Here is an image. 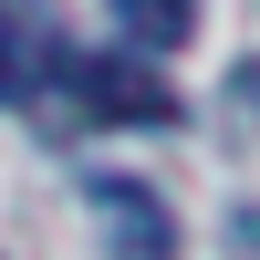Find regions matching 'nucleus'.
<instances>
[{
	"label": "nucleus",
	"mask_w": 260,
	"mask_h": 260,
	"mask_svg": "<svg viewBox=\"0 0 260 260\" xmlns=\"http://www.w3.org/2000/svg\"><path fill=\"white\" fill-rule=\"evenodd\" d=\"M94 219H104V240H115V260H167L177 240H167V208L146 198L136 177H94Z\"/></svg>",
	"instance_id": "obj_1"
},
{
	"label": "nucleus",
	"mask_w": 260,
	"mask_h": 260,
	"mask_svg": "<svg viewBox=\"0 0 260 260\" xmlns=\"http://www.w3.org/2000/svg\"><path fill=\"white\" fill-rule=\"evenodd\" d=\"M73 94L94 104V115H115V125H156V115H177V104H167V83L125 73V62H73Z\"/></svg>",
	"instance_id": "obj_2"
},
{
	"label": "nucleus",
	"mask_w": 260,
	"mask_h": 260,
	"mask_svg": "<svg viewBox=\"0 0 260 260\" xmlns=\"http://www.w3.org/2000/svg\"><path fill=\"white\" fill-rule=\"evenodd\" d=\"M115 31L136 42V52H187V31H198V0H115Z\"/></svg>",
	"instance_id": "obj_3"
},
{
	"label": "nucleus",
	"mask_w": 260,
	"mask_h": 260,
	"mask_svg": "<svg viewBox=\"0 0 260 260\" xmlns=\"http://www.w3.org/2000/svg\"><path fill=\"white\" fill-rule=\"evenodd\" d=\"M21 83H31V21L0 0V94H21Z\"/></svg>",
	"instance_id": "obj_4"
}]
</instances>
